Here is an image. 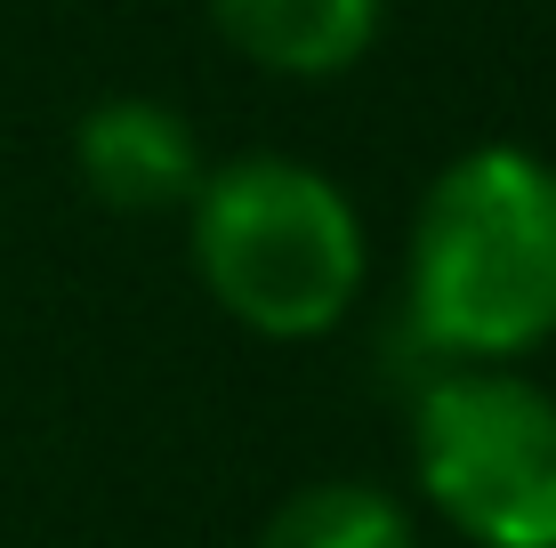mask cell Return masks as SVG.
<instances>
[{
  "label": "cell",
  "mask_w": 556,
  "mask_h": 548,
  "mask_svg": "<svg viewBox=\"0 0 556 548\" xmlns=\"http://www.w3.org/2000/svg\"><path fill=\"white\" fill-rule=\"evenodd\" d=\"M412 331L444 364H508L556 331V169L476 145L412 226Z\"/></svg>",
  "instance_id": "6da1fadb"
},
{
  "label": "cell",
  "mask_w": 556,
  "mask_h": 548,
  "mask_svg": "<svg viewBox=\"0 0 556 548\" xmlns=\"http://www.w3.org/2000/svg\"><path fill=\"white\" fill-rule=\"evenodd\" d=\"M194 267L235 323L266 339H315L363 291V218L323 169L291 154H242L194 186Z\"/></svg>",
  "instance_id": "7a4b0ae2"
},
{
  "label": "cell",
  "mask_w": 556,
  "mask_h": 548,
  "mask_svg": "<svg viewBox=\"0 0 556 548\" xmlns=\"http://www.w3.org/2000/svg\"><path fill=\"white\" fill-rule=\"evenodd\" d=\"M419 484L476 548H556V395L452 364L412 411Z\"/></svg>",
  "instance_id": "3957f363"
},
{
  "label": "cell",
  "mask_w": 556,
  "mask_h": 548,
  "mask_svg": "<svg viewBox=\"0 0 556 548\" xmlns=\"http://www.w3.org/2000/svg\"><path fill=\"white\" fill-rule=\"evenodd\" d=\"M73 162H81L89 194L122 218L153 211H186L202 186V145L186 129V113H169L162 98H105L81 113L73 129Z\"/></svg>",
  "instance_id": "277c9868"
},
{
  "label": "cell",
  "mask_w": 556,
  "mask_h": 548,
  "mask_svg": "<svg viewBox=\"0 0 556 548\" xmlns=\"http://www.w3.org/2000/svg\"><path fill=\"white\" fill-rule=\"evenodd\" d=\"M218 33L266 73L331 81L379 33V0H210Z\"/></svg>",
  "instance_id": "5b68a950"
},
{
  "label": "cell",
  "mask_w": 556,
  "mask_h": 548,
  "mask_svg": "<svg viewBox=\"0 0 556 548\" xmlns=\"http://www.w3.org/2000/svg\"><path fill=\"white\" fill-rule=\"evenodd\" d=\"M258 548H412V517L379 484H306L275 508Z\"/></svg>",
  "instance_id": "8992f818"
}]
</instances>
